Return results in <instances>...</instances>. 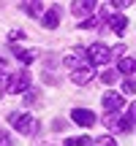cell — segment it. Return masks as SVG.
<instances>
[{
	"label": "cell",
	"mask_w": 136,
	"mask_h": 146,
	"mask_svg": "<svg viewBox=\"0 0 136 146\" xmlns=\"http://www.w3.org/2000/svg\"><path fill=\"white\" fill-rule=\"evenodd\" d=\"M8 122L22 133V135H33V133H38V122L33 119L30 114H11Z\"/></svg>",
	"instance_id": "6da1fadb"
},
{
	"label": "cell",
	"mask_w": 136,
	"mask_h": 146,
	"mask_svg": "<svg viewBox=\"0 0 136 146\" xmlns=\"http://www.w3.org/2000/svg\"><path fill=\"white\" fill-rule=\"evenodd\" d=\"M109 60H112V54L104 43H93L87 49V65H106Z\"/></svg>",
	"instance_id": "7a4b0ae2"
},
{
	"label": "cell",
	"mask_w": 136,
	"mask_h": 146,
	"mask_svg": "<svg viewBox=\"0 0 136 146\" xmlns=\"http://www.w3.org/2000/svg\"><path fill=\"white\" fill-rule=\"evenodd\" d=\"M27 87H30V73L22 70V73H14V76H11L8 92H14V95H25V92H27Z\"/></svg>",
	"instance_id": "3957f363"
},
{
	"label": "cell",
	"mask_w": 136,
	"mask_h": 146,
	"mask_svg": "<svg viewBox=\"0 0 136 146\" xmlns=\"http://www.w3.org/2000/svg\"><path fill=\"white\" fill-rule=\"evenodd\" d=\"M71 119L76 122L79 127H90V125H95V114L90 108H73L71 111Z\"/></svg>",
	"instance_id": "277c9868"
},
{
	"label": "cell",
	"mask_w": 136,
	"mask_h": 146,
	"mask_svg": "<svg viewBox=\"0 0 136 146\" xmlns=\"http://www.w3.org/2000/svg\"><path fill=\"white\" fill-rule=\"evenodd\" d=\"M123 95L120 92H106L104 95V108H106V114H114V111H120L123 108Z\"/></svg>",
	"instance_id": "5b68a950"
},
{
	"label": "cell",
	"mask_w": 136,
	"mask_h": 146,
	"mask_svg": "<svg viewBox=\"0 0 136 146\" xmlns=\"http://www.w3.org/2000/svg\"><path fill=\"white\" fill-rule=\"evenodd\" d=\"M93 76H95V73H93V68L87 65V68H76V70H73V73H71V81L76 84V87H84V84L93 81Z\"/></svg>",
	"instance_id": "8992f818"
},
{
	"label": "cell",
	"mask_w": 136,
	"mask_h": 146,
	"mask_svg": "<svg viewBox=\"0 0 136 146\" xmlns=\"http://www.w3.org/2000/svg\"><path fill=\"white\" fill-rule=\"evenodd\" d=\"M71 8H73V14H76V16H90V14H93V8H95V3H90V0H73Z\"/></svg>",
	"instance_id": "52a82bcc"
},
{
	"label": "cell",
	"mask_w": 136,
	"mask_h": 146,
	"mask_svg": "<svg viewBox=\"0 0 136 146\" xmlns=\"http://www.w3.org/2000/svg\"><path fill=\"white\" fill-rule=\"evenodd\" d=\"M133 127H136V103H131L128 114L123 116V122H120V133H125V130H133Z\"/></svg>",
	"instance_id": "ba28073f"
},
{
	"label": "cell",
	"mask_w": 136,
	"mask_h": 146,
	"mask_svg": "<svg viewBox=\"0 0 136 146\" xmlns=\"http://www.w3.org/2000/svg\"><path fill=\"white\" fill-rule=\"evenodd\" d=\"M57 25H60V8L55 5V8H49L46 14H44V27H46V30H55Z\"/></svg>",
	"instance_id": "9c48e42d"
},
{
	"label": "cell",
	"mask_w": 136,
	"mask_h": 146,
	"mask_svg": "<svg viewBox=\"0 0 136 146\" xmlns=\"http://www.w3.org/2000/svg\"><path fill=\"white\" fill-rule=\"evenodd\" d=\"M106 25H109V30L112 33H123L128 27V19L123 14H114V16H109V19H106Z\"/></svg>",
	"instance_id": "30bf717a"
},
{
	"label": "cell",
	"mask_w": 136,
	"mask_h": 146,
	"mask_svg": "<svg viewBox=\"0 0 136 146\" xmlns=\"http://www.w3.org/2000/svg\"><path fill=\"white\" fill-rule=\"evenodd\" d=\"M14 57L16 60H19V62H33V60H36L38 57V52H33V49H27V52H22V49H14Z\"/></svg>",
	"instance_id": "8fae6325"
},
{
	"label": "cell",
	"mask_w": 136,
	"mask_h": 146,
	"mask_svg": "<svg viewBox=\"0 0 136 146\" xmlns=\"http://www.w3.org/2000/svg\"><path fill=\"white\" fill-rule=\"evenodd\" d=\"M93 143H95V138H90V135H76L65 141V146H93Z\"/></svg>",
	"instance_id": "7c38bea8"
},
{
	"label": "cell",
	"mask_w": 136,
	"mask_h": 146,
	"mask_svg": "<svg viewBox=\"0 0 136 146\" xmlns=\"http://www.w3.org/2000/svg\"><path fill=\"white\" fill-rule=\"evenodd\" d=\"M120 73H136V57H123L120 60Z\"/></svg>",
	"instance_id": "4fadbf2b"
},
{
	"label": "cell",
	"mask_w": 136,
	"mask_h": 146,
	"mask_svg": "<svg viewBox=\"0 0 136 146\" xmlns=\"http://www.w3.org/2000/svg\"><path fill=\"white\" fill-rule=\"evenodd\" d=\"M19 8L25 11V14H30V16H38V14L44 11V5H41V3H22Z\"/></svg>",
	"instance_id": "5bb4252c"
},
{
	"label": "cell",
	"mask_w": 136,
	"mask_h": 146,
	"mask_svg": "<svg viewBox=\"0 0 136 146\" xmlns=\"http://www.w3.org/2000/svg\"><path fill=\"white\" fill-rule=\"evenodd\" d=\"M101 81H104L106 87H112V84L117 81V70H112V68H106L104 73H101Z\"/></svg>",
	"instance_id": "9a60e30c"
},
{
	"label": "cell",
	"mask_w": 136,
	"mask_h": 146,
	"mask_svg": "<svg viewBox=\"0 0 136 146\" xmlns=\"http://www.w3.org/2000/svg\"><path fill=\"white\" fill-rule=\"evenodd\" d=\"M98 25H101V19H98V16H87V19H84L79 27H82V30H93V27H98Z\"/></svg>",
	"instance_id": "2e32d148"
},
{
	"label": "cell",
	"mask_w": 136,
	"mask_h": 146,
	"mask_svg": "<svg viewBox=\"0 0 136 146\" xmlns=\"http://www.w3.org/2000/svg\"><path fill=\"white\" fill-rule=\"evenodd\" d=\"M0 146H16L14 135H11V133H5V130H0Z\"/></svg>",
	"instance_id": "e0dca14e"
},
{
	"label": "cell",
	"mask_w": 136,
	"mask_h": 146,
	"mask_svg": "<svg viewBox=\"0 0 136 146\" xmlns=\"http://www.w3.org/2000/svg\"><path fill=\"white\" fill-rule=\"evenodd\" d=\"M104 125H106V127H112V130H120V122H117V116H114V114H106V116H104Z\"/></svg>",
	"instance_id": "ac0fdd59"
},
{
	"label": "cell",
	"mask_w": 136,
	"mask_h": 146,
	"mask_svg": "<svg viewBox=\"0 0 136 146\" xmlns=\"http://www.w3.org/2000/svg\"><path fill=\"white\" fill-rule=\"evenodd\" d=\"M123 92H125V95L136 92V81H133V78H125V81H123Z\"/></svg>",
	"instance_id": "d6986e66"
},
{
	"label": "cell",
	"mask_w": 136,
	"mask_h": 146,
	"mask_svg": "<svg viewBox=\"0 0 136 146\" xmlns=\"http://www.w3.org/2000/svg\"><path fill=\"white\" fill-rule=\"evenodd\" d=\"M95 146H117V141L112 135H104V138H95Z\"/></svg>",
	"instance_id": "ffe728a7"
},
{
	"label": "cell",
	"mask_w": 136,
	"mask_h": 146,
	"mask_svg": "<svg viewBox=\"0 0 136 146\" xmlns=\"http://www.w3.org/2000/svg\"><path fill=\"white\" fill-rule=\"evenodd\" d=\"M36 98H38V92H36V89H27V92L22 95V100H25L27 106H30V103H36Z\"/></svg>",
	"instance_id": "44dd1931"
},
{
	"label": "cell",
	"mask_w": 136,
	"mask_h": 146,
	"mask_svg": "<svg viewBox=\"0 0 136 146\" xmlns=\"http://www.w3.org/2000/svg\"><path fill=\"white\" fill-rule=\"evenodd\" d=\"M8 84H11V76H0V98L8 92Z\"/></svg>",
	"instance_id": "7402d4cb"
},
{
	"label": "cell",
	"mask_w": 136,
	"mask_h": 146,
	"mask_svg": "<svg viewBox=\"0 0 136 146\" xmlns=\"http://www.w3.org/2000/svg\"><path fill=\"white\" fill-rule=\"evenodd\" d=\"M123 52H125V46H123V43H120V46H114V49H109L112 57H123Z\"/></svg>",
	"instance_id": "603a6c76"
},
{
	"label": "cell",
	"mask_w": 136,
	"mask_h": 146,
	"mask_svg": "<svg viewBox=\"0 0 136 146\" xmlns=\"http://www.w3.org/2000/svg\"><path fill=\"white\" fill-rule=\"evenodd\" d=\"M11 41H19V38H22V41H25V33H22V30H14V33H11Z\"/></svg>",
	"instance_id": "cb8c5ba5"
},
{
	"label": "cell",
	"mask_w": 136,
	"mask_h": 146,
	"mask_svg": "<svg viewBox=\"0 0 136 146\" xmlns=\"http://www.w3.org/2000/svg\"><path fill=\"white\" fill-rule=\"evenodd\" d=\"M128 5V0H114V3H112V8H125Z\"/></svg>",
	"instance_id": "d4e9b609"
}]
</instances>
